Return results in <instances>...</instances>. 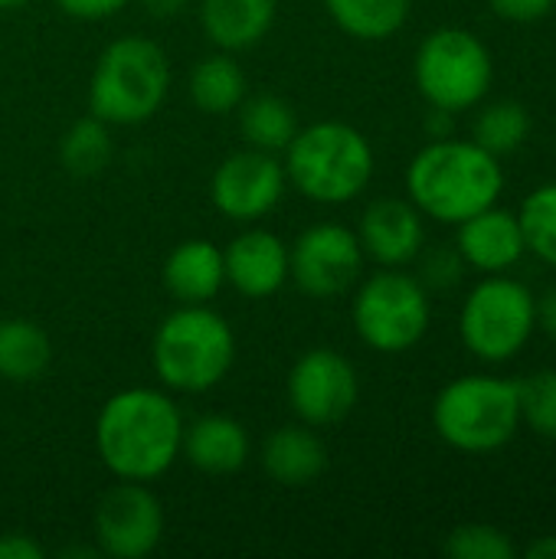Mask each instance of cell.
Wrapping results in <instances>:
<instances>
[{
  "mask_svg": "<svg viewBox=\"0 0 556 559\" xmlns=\"http://www.w3.org/2000/svg\"><path fill=\"white\" fill-rule=\"evenodd\" d=\"M184 416L177 403L151 386L115 393L95 419L102 465L121 481H154L180 459Z\"/></svg>",
  "mask_w": 556,
  "mask_h": 559,
  "instance_id": "1",
  "label": "cell"
},
{
  "mask_svg": "<svg viewBox=\"0 0 556 559\" xmlns=\"http://www.w3.org/2000/svg\"><path fill=\"white\" fill-rule=\"evenodd\" d=\"M505 187L501 164L475 141H433L406 167V190L419 213L459 226L498 203Z\"/></svg>",
  "mask_w": 556,
  "mask_h": 559,
  "instance_id": "2",
  "label": "cell"
},
{
  "mask_svg": "<svg viewBox=\"0 0 556 559\" xmlns=\"http://www.w3.org/2000/svg\"><path fill=\"white\" fill-rule=\"evenodd\" d=\"M285 177L305 200L338 206L367 190L374 177V147L354 124L315 121L298 128L288 141Z\"/></svg>",
  "mask_w": 556,
  "mask_h": 559,
  "instance_id": "3",
  "label": "cell"
},
{
  "mask_svg": "<svg viewBox=\"0 0 556 559\" xmlns=\"http://www.w3.org/2000/svg\"><path fill=\"white\" fill-rule=\"evenodd\" d=\"M233 360L236 334L226 318L206 305H180L154 331L151 364L167 390L206 393L226 380Z\"/></svg>",
  "mask_w": 556,
  "mask_h": 559,
  "instance_id": "4",
  "label": "cell"
},
{
  "mask_svg": "<svg viewBox=\"0 0 556 559\" xmlns=\"http://www.w3.org/2000/svg\"><path fill=\"white\" fill-rule=\"evenodd\" d=\"M170 92V62L161 43L147 36H118L95 62L88 82V111L108 128L144 124Z\"/></svg>",
  "mask_w": 556,
  "mask_h": 559,
  "instance_id": "5",
  "label": "cell"
},
{
  "mask_svg": "<svg viewBox=\"0 0 556 559\" xmlns=\"http://www.w3.org/2000/svg\"><path fill=\"white\" fill-rule=\"evenodd\" d=\"M439 439L459 452H495L508 445L521 426V400L514 380L462 377L452 380L433 403Z\"/></svg>",
  "mask_w": 556,
  "mask_h": 559,
  "instance_id": "6",
  "label": "cell"
},
{
  "mask_svg": "<svg viewBox=\"0 0 556 559\" xmlns=\"http://www.w3.org/2000/svg\"><path fill=\"white\" fill-rule=\"evenodd\" d=\"M537 328L534 292L508 275L478 282L459 314V334L465 347L485 364H505L524 350Z\"/></svg>",
  "mask_w": 556,
  "mask_h": 559,
  "instance_id": "7",
  "label": "cell"
},
{
  "mask_svg": "<svg viewBox=\"0 0 556 559\" xmlns=\"http://www.w3.org/2000/svg\"><path fill=\"white\" fill-rule=\"evenodd\" d=\"M413 75L416 88L433 108L456 115L488 95L495 66L488 46L475 33L462 26H442L429 33L416 49Z\"/></svg>",
  "mask_w": 556,
  "mask_h": 559,
  "instance_id": "8",
  "label": "cell"
},
{
  "mask_svg": "<svg viewBox=\"0 0 556 559\" xmlns=\"http://www.w3.org/2000/svg\"><path fill=\"white\" fill-rule=\"evenodd\" d=\"M354 331L380 354H403L416 347L429 328L433 305L419 278L406 272H377L354 295Z\"/></svg>",
  "mask_w": 556,
  "mask_h": 559,
  "instance_id": "9",
  "label": "cell"
},
{
  "mask_svg": "<svg viewBox=\"0 0 556 559\" xmlns=\"http://www.w3.org/2000/svg\"><path fill=\"white\" fill-rule=\"evenodd\" d=\"M364 246L354 229L341 223L308 226L288 249V278L308 298H338L351 292L364 272Z\"/></svg>",
  "mask_w": 556,
  "mask_h": 559,
  "instance_id": "10",
  "label": "cell"
},
{
  "mask_svg": "<svg viewBox=\"0 0 556 559\" xmlns=\"http://www.w3.org/2000/svg\"><path fill=\"white\" fill-rule=\"evenodd\" d=\"M285 390H288V406L295 409V416L315 429L347 419L360 396L354 364L331 347L305 350L292 364Z\"/></svg>",
  "mask_w": 556,
  "mask_h": 559,
  "instance_id": "11",
  "label": "cell"
},
{
  "mask_svg": "<svg viewBox=\"0 0 556 559\" xmlns=\"http://www.w3.org/2000/svg\"><path fill=\"white\" fill-rule=\"evenodd\" d=\"M285 164L259 147L233 151L210 177V200L213 206L236 219V223H252L269 216L282 193H285Z\"/></svg>",
  "mask_w": 556,
  "mask_h": 559,
  "instance_id": "12",
  "label": "cell"
},
{
  "mask_svg": "<svg viewBox=\"0 0 556 559\" xmlns=\"http://www.w3.org/2000/svg\"><path fill=\"white\" fill-rule=\"evenodd\" d=\"M164 537L161 501L144 488V481L115 485L95 511V544L98 554L115 559H144L157 550Z\"/></svg>",
  "mask_w": 556,
  "mask_h": 559,
  "instance_id": "13",
  "label": "cell"
},
{
  "mask_svg": "<svg viewBox=\"0 0 556 559\" xmlns=\"http://www.w3.org/2000/svg\"><path fill=\"white\" fill-rule=\"evenodd\" d=\"M357 239L364 246V255H370L383 269H400L423 252L426 242L423 213L413 206V200L410 203L397 197L374 200L360 216Z\"/></svg>",
  "mask_w": 556,
  "mask_h": 559,
  "instance_id": "14",
  "label": "cell"
},
{
  "mask_svg": "<svg viewBox=\"0 0 556 559\" xmlns=\"http://www.w3.org/2000/svg\"><path fill=\"white\" fill-rule=\"evenodd\" d=\"M226 282L246 298H272L288 282V246L269 229H246L223 249Z\"/></svg>",
  "mask_w": 556,
  "mask_h": 559,
  "instance_id": "15",
  "label": "cell"
},
{
  "mask_svg": "<svg viewBox=\"0 0 556 559\" xmlns=\"http://www.w3.org/2000/svg\"><path fill=\"white\" fill-rule=\"evenodd\" d=\"M456 249L465 265H472L478 272H492V275L518 265L528 252L518 216L508 210H498V206H488V210L462 219Z\"/></svg>",
  "mask_w": 556,
  "mask_h": 559,
  "instance_id": "16",
  "label": "cell"
},
{
  "mask_svg": "<svg viewBox=\"0 0 556 559\" xmlns=\"http://www.w3.org/2000/svg\"><path fill=\"white\" fill-rule=\"evenodd\" d=\"M249 432L239 419L206 413L184 426L180 455L203 475H233L249 462Z\"/></svg>",
  "mask_w": 556,
  "mask_h": 559,
  "instance_id": "17",
  "label": "cell"
},
{
  "mask_svg": "<svg viewBox=\"0 0 556 559\" xmlns=\"http://www.w3.org/2000/svg\"><path fill=\"white\" fill-rule=\"evenodd\" d=\"M262 468L282 488H305L328 468V449L315 426H279L262 442Z\"/></svg>",
  "mask_w": 556,
  "mask_h": 559,
  "instance_id": "18",
  "label": "cell"
},
{
  "mask_svg": "<svg viewBox=\"0 0 556 559\" xmlns=\"http://www.w3.org/2000/svg\"><path fill=\"white\" fill-rule=\"evenodd\" d=\"M279 13V0H200V26L223 52L259 46Z\"/></svg>",
  "mask_w": 556,
  "mask_h": 559,
  "instance_id": "19",
  "label": "cell"
},
{
  "mask_svg": "<svg viewBox=\"0 0 556 559\" xmlns=\"http://www.w3.org/2000/svg\"><path fill=\"white\" fill-rule=\"evenodd\" d=\"M164 285L180 305H210L226 285L223 249L210 239H187L174 246L164 262Z\"/></svg>",
  "mask_w": 556,
  "mask_h": 559,
  "instance_id": "20",
  "label": "cell"
},
{
  "mask_svg": "<svg viewBox=\"0 0 556 559\" xmlns=\"http://www.w3.org/2000/svg\"><path fill=\"white\" fill-rule=\"evenodd\" d=\"M52 364L49 334L29 318L0 321V380L33 383Z\"/></svg>",
  "mask_w": 556,
  "mask_h": 559,
  "instance_id": "21",
  "label": "cell"
},
{
  "mask_svg": "<svg viewBox=\"0 0 556 559\" xmlns=\"http://www.w3.org/2000/svg\"><path fill=\"white\" fill-rule=\"evenodd\" d=\"M246 72L233 59V52L203 56L190 72V98L206 115H229L246 98Z\"/></svg>",
  "mask_w": 556,
  "mask_h": 559,
  "instance_id": "22",
  "label": "cell"
},
{
  "mask_svg": "<svg viewBox=\"0 0 556 559\" xmlns=\"http://www.w3.org/2000/svg\"><path fill=\"white\" fill-rule=\"evenodd\" d=\"M239 128H242V138L249 141V147L279 154L295 138L298 115H295V108L285 98H279L272 92H259L252 98L249 95L242 98V105H239Z\"/></svg>",
  "mask_w": 556,
  "mask_h": 559,
  "instance_id": "23",
  "label": "cell"
},
{
  "mask_svg": "<svg viewBox=\"0 0 556 559\" xmlns=\"http://www.w3.org/2000/svg\"><path fill=\"white\" fill-rule=\"evenodd\" d=\"M331 20L354 39H390L410 16V0H324Z\"/></svg>",
  "mask_w": 556,
  "mask_h": 559,
  "instance_id": "24",
  "label": "cell"
},
{
  "mask_svg": "<svg viewBox=\"0 0 556 559\" xmlns=\"http://www.w3.org/2000/svg\"><path fill=\"white\" fill-rule=\"evenodd\" d=\"M59 160L72 177H95L111 160V134L108 124L95 115L79 118L59 141Z\"/></svg>",
  "mask_w": 556,
  "mask_h": 559,
  "instance_id": "25",
  "label": "cell"
},
{
  "mask_svg": "<svg viewBox=\"0 0 556 559\" xmlns=\"http://www.w3.org/2000/svg\"><path fill=\"white\" fill-rule=\"evenodd\" d=\"M531 131V115L524 105L518 102H495L488 108H482V115L475 118V144H482L485 151H492L495 157L501 154H514Z\"/></svg>",
  "mask_w": 556,
  "mask_h": 559,
  "instance_id": "26",
  "label": "cell"
},
{
  "mask_svg": "<svg viewBox=\"0 0 556 559\" xmlns=\"http://www.w3.org/2000/svg\"><path fill=\"white\" fill-rule=\"evenodd\" d=\"M518 223H521L528 252H534L541 262L556 269V183L537 187L521 203Z\"/></svg>",
  "mask_w": 556,
  "mask_h": 559,
  "instance_id": "27",
  "label": "cell"
},
{
  "mask_svg": "<svg viewBox=\"0 0 556 559\" xmlns=\"http://www.w3.org/2000/svg\"><path fill=\"white\" fill-rule=\"evenodd\" d=\"M521 423H528L537 436L556 439V370H537L518 383Z\"/></svg>",
  "mask_w": 556,
  "mask_h": 559,
  "instance_id": "28",
  "label": "cell"
},
{
  "mask_svg": "<svg viewBox=\"0 0 556 559\" xmlns=\"http://www.w3.org/2000/svg\"><path fill=\"white\" fill-rule=\"evenodd\" d=\"M446 554L452 559H511L514 544L492 524H462L446 537Z\"/></svg>",
  "mask_w": 556,
  "mask_h": 559,
  "instance_id": "29",
  "label": "cell"
},
{
  "mask_svg": "<svg viewBox=\"0 0 556 559\" xmlns=\"http://www.w3.org/2000/svg\"><path fill=\"white\" fill-rule=\"evenodd\" d=\"M462 255L459 249H436L423 259V282L433 288H452L462 278Z\"/></svg>",
  "mask_w": 556,
  "mask_h": 559,
  "instance_id": "30",
  "label": "cell"
},
{
  "mask_svg": "<svg viewBox=\"0 0 556 559\" xmlns=\"http://www.w3.org/2000/svg\"><path fill=\"white\" fill-rule=\"evenodd\" d=\"M492 10L501 16V20H511V23H534V20H544L551 10L556 7V0H488Z\"/></svg>",
  "mask_w": 556,
  "mask_h": 559,
  "instance_id": "31",
  "label": "cell"
},
{
  "mask_svg": "<svg viewBox=\"0 0 556 559\" xmlns=\"http://www.w3.org/2000/svg\"><path fill=\"white\" fill-rule=\"evenodd\" d=\"M131 0H56V7L72 16V20H85V23H95V20H108L115 16L118 10H125Z\"/></svg>",
  "mask_w": 556,
  "mask_h": 559,
  "instance_id": "32",
  "label": "cell"
},
{
  "mask_svg": "<svg viewBox=\"0 0 556 559\" xmlns=\"http://www.w3.org/2000/svg\"><path fill=\"white\" fill-rule=\"evenodd\" d=\"M46 550L29 534H3L0 537V559H43Z\"/></svg>",
  "mask_w": 556,
  "mask_h": 559,
  "instance_id": "33",
  "label": "cell"
},
{
  "mask_svg": "<svg viewBox=\"0 0 556 559\" xmlns=\"http://www.w3.org/2000/svg\"><path fill=\"white\" fill-rule=\"evenodd\" d=\"M537 321H541L544 334L551 341H556V285L541 295V301H537Z\"/></svg>",
  "mask_w": 556,
  "mask_h": 559,
  "instance_id": "34",
  "label": "cell"
},
{
  "mask_svg": "<svg viewBox=\"0 0 556 559\" xmlns=\"http://www.w3.org/2000/svg\"><path fill=\"white\" fill-rule=\"evenodd\" d=\"M426 131H429L436 141L449 138V134H452V111H446V108H433V115H429V121H426Z\"/></svg>",
  "mask_w": 556,
  "mask_h": 559,
  "instance_id": "35",
  "label": "cell"
},
{
  "mask_svg": "<svg viewBox=\"0 0 556 559\" xmlns=\"http://www.w3.org/2000/svg\"><path fill=\"white\" fill-rule=\"evenodd\" d=\"M144 3V10L151 13V16H157V20H170V16H177L184 7H187V0H141Z\"/></svg>",
  "mask_w": 556,
  "mask_h": 559,
  "instance_id": "36",
  "label": "cell"
},
{
  "mask_svg": "<svg viewBox=\"0 0 556 559\" xmlns=\"http://www.w3.org/2000/svg\"><path fill=\"white\" fill-rule=\"evenodd\" d=\"M528 559H556V534H547L541 540H534L528 550H524Z\"/></svg>",
  "mask_w": 556,
  "mask_h": 559,
  "instance_id": "37",
  "label": "cell"
},
{
  "mask_svg": "<svg viewBox=\"0 0 556 559\" xmlns=\"http://www.w3.org/2000/svg\"><path fill=\"white\" fill-rule=\"evenodd\" d=\"M26 0H0V10H16V7H23Z\"/></svg>",
  "mask_w": 556,
  "mask_h": 559,
  "instance_id": "38",
  "label": "cell"
}]
</instances>
